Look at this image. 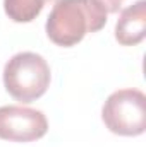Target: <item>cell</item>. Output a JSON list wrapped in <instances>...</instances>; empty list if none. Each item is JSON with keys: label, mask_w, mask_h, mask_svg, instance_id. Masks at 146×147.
<instances>
[{"label": "cell", "mask_w": 146, "mask_h": 147, "mask_svg": "<svg viewBox=\"0 0 146 147\" xmlns=\"http://www.w3.org/2000/svg\"><path fill=\"white\" fill-rule=\"evenodd\" d=\"M107 10L98 0H57L48 14L45 29L48 38L64 48L83 41L107 24Z\"/></svg>", "instance_id": "6da1fadb"}, {"label": "cell", "mask_w": 146, "mask_h": 147, "mask_svg": "<svg viewBox=\"0 0 146 147\" xmlns=\"http://www.w3.org/2000/svg\"><path fill=\"white\" fill-rule=\"evenodd\" d=\"M50 79L46 60L33 51L16 53L3 67V86L21 103H33L41 98L50 86Z\"/></svg>", "instance_id": "7a4b0ae2"}, {"label": "cell", "mask_w": 146, "mask_h": 147, "mask_svg": "<svg viewBox=\"0 0 146 147\" xmlns=\"http://www.w3.org/2000/svg\"><path fill=\"white\" fill-rule=\"evenodd\" d=\"M102 120L112 134L136 137L146 130V96L139 89L112 92L103 108Z\"/></svg>", "instance_id": "3957f363"}, {"label": "cell", "mask_w": 146, "mask_h": 147, "mask_svg": "<svg viewBox=\"0 0 146 147\" xmlns=\"http://www.w3.org/2000/svg\"><path fill=\"white\" fill-rule=\"evenodd\" d=\"M48 130L46 116L26 106H0V139L9 142H33Z\"/></svg>", "instance_id": "277c9868"}, {"label": "cell", "mask_w": 146, "mask_h": 147, "mask_svg": "<svg viewBox=\"0 0 146 147\" xmlns=\"http://www.w3.org/2000/svg\"><path fill=\"white\" fill-rule=\"evenodd\" d=\"M146 36V2L138 0L122 9L115 24V39L122 46H134Z\"/></svg>", "instance_id": "5b68a950"}, {"label": "cell", "mask_w": 146, "mask_h": 147, "mask_svg": "<svg viewBox=\"0 0 146 147\" xmlns=\"http://www.w3.org/2000/svg\"><path fill=\"white\" fill-rule=\"evenodd\" d=\"M50 2L55 0H3V10L14 22H31Z\"/></svg>", "instance_id": "8992f818"}, {"label": "cell", "mask_w": 146, "mask_h": 147, "mask_svg": "<svg viewBox=\"0 0 146 147\" xmlns=\"http://www.w3.org/2000/svg\"><path fill=\"white\" fill-rule=\"evenodd\" d=\"M129 0H98V3L107 10V14H117L120 12Z\"/></svg>", "instance_id": "52a82bcc"}]
</instances>
